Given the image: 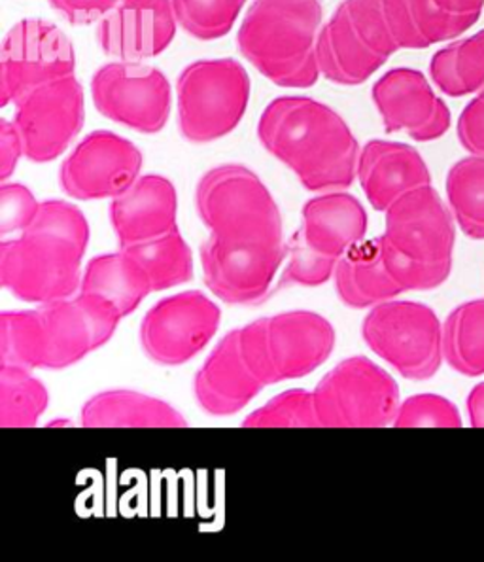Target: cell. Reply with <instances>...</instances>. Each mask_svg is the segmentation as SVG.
<instances>
[{
	"mask_svg": "<svg viewBox=\"0 0 484 562\" xmlns=\"http://www.w3.org/2000/svg\"><path fill=\"white\" fill-rule=\"evenodd\" d=\"M258 138L308 192L347 190L358 179V138L339 112L316 99H273L258 122Z\"/></svg>",
	"mask_w": 484,
	"mask_h": 562,
	"instance_id": "1",
	"label": "cell"
},
{
	"mask_svg": "<svg viewBox=\"0 0 484 562\" xmlns=\"http://www.w3.org/2000/svg\"><path fill=\"white\" fill-rule=\"evenodd\" d=\"M89 224L72 203H41L35 222L18 237L0 243V284L27 303L67 300L82 286V260Z\"/></svg>",
	"mask_w": 484,
	"mask_h": 562,
	"instance_id": "2",
	"label": "cell"
},
{
	"mask_svg": "<svg viewBox=\"0 0 484 562\" xmlns=\"http://www.w3.org/2000/svg\"><path fill=\"white\" fill-rule=\"evenodd\" d=\"M322 20L320 0H254L240 23L237 46L269 82L308 90L322 78L316 61Z\"/></svg>",
	"mask_w": 484,
	"mask_h": 562,
	"instance_id": "3",
	"label": "cell"
},
{
	"mask_svg": "<svg viewBox=\"0 0 484 562\" xmlns=\"http://www.w3.org/2000/svg\"><path fill=\"white\" fill-rule=\"evenodd\" d=\"M382 256L403 292H426L449 281L457 243L454 216L436 188L405 193L386 211Z\"/></svg>",
	"mask_w": 484,
	"mask_h": 562,
	"instance_id": "4",
	"label": "cell"
},
{
	"mask_svg": "<svg viewBox=\"0 0 484 562\" xmlns=\"http://www.w3.org/2000/svg\"><path fill=\"white\" fill-rule=\"evenodd\" d=\"M199 218L209 243L220 248L284 247L282 214L263 180L245 165L225 164L206 171L195 190Z\"/></svg>",
	"mask_w": 484,
	"mask_h": 562,
	"instance_id": "5",
	"label": "cell"
},
{
	"mask_svg": "<svg viewBox=\"0 0 484 562\" xmlns=\"http://www.w3.org/2000/svg\"><path fill=\"white\" fill-rule=\"evenodd\" d=\"M335 341L331 323L313 311H288L239 328L243 358L263 386L311 375L328 362Z\"/></svg>",
	"mask_w": 484,
	"mask_h": 562,
	"instance_id": "6",
	"label": "cell"
},
{
	"mask_svg": "<svg viewBox=\"0 0 484 562\" xmlns=\"http://www.w3.org/2000/svg\"><path fill=\"white\" fill-rule=\"evenodd\" d=\"M252 82L237 59L190 63L177 80L178 131L191 145H209L239 127Z\"/></svg>",
	"mask_w": 484,
	"mask_h": 562,
	"instance_id": "7",
	"label": "cell"
},
{
	"mask_svg": "<svg viewBox=\"0 0 484 562\" xmlns=\"http://www.w3.org/2000/svg\"><path fill=\"white\" fill-rule=\"evenodd\" d=\"M362 337L376 357L409 381H428L443 363V326L424 303H379L363 318Z\"/></svg>",
	"mask_w": 484,
	"mask_h": 562,
	"instance_id": "8",
	"label": "cell"
},
{
	"mask_svg": "<svg viewBox=\"0 0 484 562\" xmlns=\"http://www.w3.org/2000/svg\"><path fill=\"white\" fill-rule=\"evenodd\" d=\"M313 396L320 428H384L402 404L394 378L365 357L337 363Z\"/></svg>",
	"mask_w": 484,
	"mask_h": 562,
	"instance_id": "9",
	"label": "cell"
},
{
	"mask_svg": "<svg viewBox=\"0 0 484 562\" xmlns=\"http://www.w3.org/2000/svg\"><path fill=\"white\" fill-rule=\"evenodd\" d=\"M91 97L101 116L143 135L161 133L171 117V83L143 61L103 65L91 78Z\"/></svg>",
	"mask_w": 484,
	"mask_h": 562,
	"instance_id": "10",
	"label": "cell"
},
{
	"mask_svg": "<svg viewBox=\"0 0 484 562\" xmlns=\"http://www.w3.org/2000/svg\"><path fill=\"white\" fill-rule=\"evenodd\" d=\"M75 46L49 21L21 20L8 31L0 52V104H15L44 83L75 75Z\"/></svg>",
	"mask_w": 484,
	"mask_h": 562,
	"instance_id": "11",
	"label": "cell"
},
{
	"mask_svg": "<svg viewBox=\"0 0 484 562\" xmlns=\"http://www.w3.org/2000/svg\"><path fill=\"white\" fill-rule=\"evenodd\" d=\"M86 122V93L75 75L44 83L15 103L25 159L49 164L67 151Z\"/></svg>",
	"mask_w": 484,
	"mask_h": 562,
	"instance_id": "12",
	"label": "cell"
},
{
	"mask_svg": "<svg viewBox=\"0 0 484 562\" xmlns=\"http://www.w3.org/2000/svg\"><path fill=\"white\" fill-rule=\"evenodd\" d=\"M222 311L203 292L188 290L157 302L140 323V347L154 363L175 368L198 357L216 336Z\"/></svg>",
	"mask_w": 484,
	"mask_h": 562,
	"instance_id": "13",
	"label": "cell"
},
{
	"mask_svg": "<svg viewBox=\"0 0 484 562\" xmlns=\"http://www.w3.org/2000/svg\"><path fill=\"white\" fill-rule=\"evenodd\" d=\"M143 151L112 131L82 138L59 169L63 192L76 201L116 200L140 179Z\"/></svg>",
	"mask_w": 484,
	"mask_h": 562,
	"instance_id": "14",
	"label": "cell"
},
{
	"mask_svg": "<svg viewBox=\"0 0 484 562\" xmlns=\"http://www.w3.org/2000/svg\"><path fill=\"white\" fill-rule=\"evenodd\" d=\"M371 99L386 133H405L416 143L443 137L452 122L449 106L420 70H389L376 80Z\"/></svg>",
	"mask_w": 484,
	"mask_h": 562,
	"instance_id": "15",
	"label": "cell"
},
{
	"mask_svg": "<svg viewBox=\"0 0 484 562\" xmlns=\"http://www.w3.org/2000/svg\"><path fill=\"white\" fill-rule=\"evenodd\" d=\"M288 255L284 247L220 248L205 240L201 245L203 281L212 294L229 305H258L266 302L274 277Z\"/></svg>",
	"mask_w": 484,
	"mask_h": 562,
	"instance_id": "16",
	"label": "cell"
},
{
	"mask_svg": "<svg viewBox=\"0 0 484 562\" xmlns=\"http://www.w3.org/2000/svg\"><path fill=\"white\" fill-rule=\"evenodd\" d=\"M178 20L172 0H122L97 27L103 54L144 61L171 46Z\"/></svg>",
	"mask_w": 484,
	"mask_h": 562,
	"instance_id": "17",
	"label": "cell"
},
{
	"mask_svg": "<svg viewBox=\"0 0 484 562\" xmlns=\"http://www.w3.org/2000/svg\"><path fill=\"white\" fill-rule=\"evenodd\" d=\"M261 389L266 386L254 378L240 352L239 329L222 337L193 379L195 402L211 417L237 415Z\"/></svg>",
	"mask_w": 484,
	"mask_h": 562,
	"instance_id": "18",
	"label": "cell"
},
{
	"mask_svg": "<svg viewBox=\"0 0 484 562\" xmlns=\"http://www.w3.org/2000/svg\"><path fill=\"white\" fill-rule=\"evenodd\" d=\"M177 188L161 175H144L110 203V224L120 248L177 229Z\"/></svg>",
	"mask_w": 484,
	"mask_h": 562,
	"instance_id": "19",
	"label": "cell"
},
{
	"mask_svg": "<svg viewBox=\"0 0 484 562\" xmlns=\"http://www.w3.org/2000/svg\"><path fill=\"white\" fill-rule=\"evenodd\" d=\"M358 180L369 205L386 213L405 193L430 186L431 175L420 151L413 146L369 140L360 151Z\"/></svg>",
	"mask_w": 484,
	"mask_h": 562,
	"instance_id": "20",
	"label": "cell"
},
{
	"mask_svg": "<svg viewBox=\"0 0 484 562\" xmlns=\"http://www.w3.org/2000/svg\"><path fill=\"white\" fill-rule=\"evenodd\" d=\"M368 226V213L360 200L335 190L305 203L297 232L314 250L339 260L365 239Z\"/></svg>",
	"mask_w": 484,
	"mask_h": 562,
	"instance_id": "21",
	"label": "cell"
},
{
	"mask_svg": "<svg viewBox=\"0 0 484 562\" xmlns=\"http://www.w3.org/2000/svg\"><path fill=\"white\" fill-rule=\"evenodd\" d=\"M316 61L322 78L337 86H362L386 59L369 48L362 36L358 35L345 7H339L331 20L322 25L316 42Z\"/></svg>",
	"mask_w": 484,
	"mask_h": 562,
	"instance_id": "22",
	"label": "cell"
},
{
	"mask_svg": "<svg viewBox=\"0 0 484 562\" xmlns=\"http://www.w3.org/2000/svg\"><path fill=\"white\" fill-rule=\"evenodd\" d=\"M390 31L399 49H426L464 35L481 14H454L436 0H384Z\"/></svg>",
	"mask_w": 484,
	"mask_h": 562,
	"instance_id": "23",
	"label": "cell"
},
{
	"mask_svg": "<svg viewBox=\"0 0 484 562\" xmlns=\"http://www.w3.org/2000/svg\"><path fill=\"white\" fill-rule=\"evenodd\" d=\"M334 277L337 295L347 307L371 308L403 294L384 263L381 237L350 248L337 261Z\"/></svg>",
	"mask_w": 484,
	"mask_h": 562,
	"instance_id": "24",
	"label": "cell"
},
{
	"mask_svg": "<svg viewBox=\"0 0 484 562\" xmlns=\"http://www.w3.org/2000/svg\"><path fill=\"white\" fill-rule=\"evenodd\" d=\"M80 420L86 428H185L188 420L165 400L143 392H99L83 404Z\"/></svg>",
	"mask_w": 484,
	"mask_h": 562,
	"instance_id": "25",
	"label": "cell"
},
{
	"mask_svg": "<svg viewBox=\"0 0 484 562\" xmlns=\"http://www.w3.org/2000/svg\"><path fill=\"white\" fill-rule=\"evenodd\" d=\"M44 328V370H67L97 350L93 329L76 297L38 305Z\"/></svg>",
	"mask_w": 484,
	"mask_h": 562,
	"instance_id": "26",
	"label": "cell"
},
{
	"mask_svg": "<svg viewBox=\"0 0 484 562\" xmlns=\"http://www.w3.org/2000/svg\"><path fill=\"white\" fill-rule=\"evenodd\" d=\"M80 292L101 297L125 318L133 315L154 290L146 271L120 248L117 252L89 261L83 269Z\"/></svg>",
	"mask_w": 484,
	"mask_h": 562,
	"instance_id": "27",
	"label": "cell"
},
{
	"mask_svg": "<svg viewBox=\"0 0 484 562\" xmlns=\"http://www.w3.org/2000/svg\"><path fill=\"white\" fill-rule=\"evenodd\" d=\"M443 357L460 375H484V300L462 303L447 316Z\"/></svg>",
	"mask_w": 484,
	"mask_h": 562,
	"instance_id": "28",
	"label": "cell"
},
{
	"mask_svg": "<svg viewBox=\"0 0 484 562\" xmlns=\"http://www.w3.org/2000/svg\"><path fill=\"white\" fill-rule=\"evenodd\" d=\"M431 82L447 97H465L484 88V29L439 49L430 61Z\"/></svg>",
	"mask_w": 484,
	"mask_h": 562,
	"instance_id": "29",
	"label": "cell"
},
{
	"mask_svg": "<svg viewBox=\"0 0 484 562\" xmlns=\"http://www.w3.org/2000/svg\"><path fill=\"white\" fill-rule=\"evenodd\" d=\"M123 250L146 271L154 292L175 289L193 279V252L178 227Z\"/></svg>",
	"mask_w": 484,
	"mask_h": 562,
	"instance_id": "30",
	"label": "cell"
},
{
	"mask_svg": "<svg viewBox=\"0 0 484 562\" xmlns=\"http://www.w3.org/2000/svg\"><path fill=\"white\" fill-rule=\"evenodd\" d=\"M447 200L460 229L470 239L484 240V158L470 156L450 167Z\"/></svg>",
	"mask_w": 484,
	"mask_h": 562,
	"instance_id": "31",
	"label": "cell"
},
{
	"mask_svg": "<svg viewBox=\"0 0 484 562\" xmlns=\"http://www.w3.org/2000/svg\"><path fill=\"white\" fill-rule=\"evenodd\" d=\"M49 394L41 379L12 366H0V426L31 428L48 409Z\"/></svg>",
	"mask_w": 484,
	"mask_h": 562,
	"instance_id": "32",
	"label": "cell"
},
{
	"mask_svg": "<svg viewBox=\"0 0 484 562\" xmlns=\"http://www.w3.org/2000/svg\"><path fill=\"white\" fill-rule=\"evenodd\" d=\"M0 366L21 370L44 368V328L38 308L0 315Z\"/></svg>",
	"mask_w": 484,
	"mask_h": 562,
	"instance_id": "33",
	"label": "cell"
},
{
	"mask_svg": "<svg viewBox=\"0 0 484 562\" xmlns=\"http://www.w3.org/2000/svg\"><path fill=\"white\" fill-rule=\"evenodd\" d=\"M248 0H172L178 25L198 41H218L239 20Z\"/></svg>",
	"mask_w": 484,
	"mask_h": 562,
	"instance_id": "34",
	"label": "cell"
},
{
	"mask_svg": "<svg viewBox=\"0 0 484 562\" xmlns=\"http://www.w3.org/2000/svg\"><path fill=\"white\" fill-rule=\"evenodd\" d=\"M243 428H320L313 392L292 389L258 407L243 420Z\"/></svg>",
	"mask_w": 484,
	"mask_h": 562,
	"instance_id": "35",
	"label": "cell"
},
{
	"mask_svg": "<svg viewBox=\"0 0 484 562\" xmlns=\"http://www.w3.org/2000/svg\"><path fill=\"white\" fill-rule=\"evenodd\" d=\"M286 258L280 289H284V286H307V289L322 286L331 279V274L337 268V261H339L314 250L307 240L301 237L300 232H295L288 243Z\"/></svg>",
	"mask_w": 484,
	"mask_h": 562,
	"instance_id": "36",
	"label": "cell"
},
{
	"mask_svg": "<svg viewBox=\"0 0 484 562\" xmlns=\"http://www.w3.org/2000/svg\"><path fill=\"white\" fill-rule=\"evenodd\" d=\"M348 18L352 21L358 35L362 36L369 48L389 61L392 55L399 52L396 41L390 31L384 0H342Z\"/></svg>",
	"mask_w": 484,
	"mask_h": 562,
	"instance_id": "37",
	"label": "cell"
},
{
	"mask_svg": "<svg viewBox=\"0 0 484 562\" xmlns=\"http://www.w3.org/2000/svg\"><path fill=\"white\" fill-rule=\"evenodd\" d=\"M396 428H460L462 417L457 405L439 394H416L399 404Z\"/></svg>",
	"mask_w": 484,
	"mask_h": 562,
	"instance_id": "38",
	"label": "cell"
},
{
	"mask_svg": "<svg viewBox=\"0 0 484 562\" xmlns=\"http://www.w3.org/2000/svg\"><path fill=\"white\" fill-rule=\"evenodd\" d=\"M38 211L41 203L27 186L4 182L0 188V235L23 234L35 222Z\"/></svg>",
	"mask_w": 484,
	"mask_h": 562,
	"instance_id": "39",
	"label": "cell"
},
{
	"mask_svg": "<svg viewBox=\"0 0 484 562\" xmlns=\"http://www.w3.org/2000/svg\"><path fill=\"white\" fill-rule=\"evenodd\" d=\"M63 20L76 27H86L97 21H103L122 0H48Z\"/></svg>",
	"mask_w": 484,
	"mask_h": 562,
	"instance_id": "40",
	"label": "cell"
},
{
	"mask_svg": "<svg viewBox=\"0 0 484 562\" xmlns=\"http://www.w3.org/2000/svg\"><path fill=\"white\" fill-rule=\"evenodd\" d=\"M458 140L471 156L484 158V88L458 120Z\"/></svg>",
	"mask_w": 484,
	"mask_h": 562,
	"instance_id": "41",
	"label": "cell"
},
{
	"mask_svg": "<svg viewBox=\"0 0 484 562\" xmlns=\"http://www.w3.org/2000/svg\"><path fill=\"white\" fill-rule=\"evenodd\" d=\"M21 158H25V154H23L20 131L14 122L0 120V180L2 182H8V179L14 175Z\"/></svg>",
	"mask_w": 484,
	"mask_h": 562,
	"instance_id": "42",
	"label": "cell"
},
{
	"mask_svg": "<svg viewBox=\"0 0 484 562\" xmlns=\"http://www.w3.org/2000/svg\"><path fill=\"white\" fill-rule=\"evenodd\" d=\"M468 415L473 428H484V383L477 384L468 396Z\"/></svg>",
	"mask_w": 484,
	"mask_h": 562,
	"instance_id": "43",
	"label": "cell"
},
{
	"mask_svg": "<svg viewBox=\"0 0 484 562\" xmlns=\"http://www.w3.org/2000/svg\"><path fill=\"white\" fill-rule=\"evenodd\" d=\"M436 2L454 14H481L484 8V0H436Z\"/></svg>",
	"mask_w": 484,
	"mask_h": 562,
	"instance_id": "44",
	"label": "cell"
},
{
	"mask_svg": "<svg viewBox=\"0 0 484 562\" xmlns=\"http://www.w3.org/2000/svg\"><path fill=\"white\" fill-rule=\"evenodd\" d=\"M59 425L69 426L70 423H69V420H67V423H65V420H55V423H49V426H59Z\"/></svg>",
	"mask_w": 484,
	"mask_h": 562,
	"instance_id": "45",
	"label": "cell"
}]
</instances>
